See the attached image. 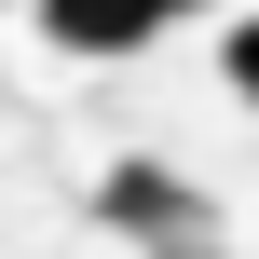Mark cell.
Instances as JSON below:
<instances>
[{"mask_svg": "<svg viewBox=\"0 0 259 259\" xmlns=\"http://www.w3.org/2000/svg\"><path fill=\"white\" fill-rule=\"evenodd\" d=\"M27 14H41V41H55V55H137V41L191 27L205 0H27Z\"/></svg>", "mask_w": 259, "mask_h": 259, "instance_id": "1", "label": "cell"}, {"mask_svg": "<svg viewBox=\"0 0 259 259\" xmlns=\"http://www.w3.org/2000/svg\"><path fill=\"white\" fill-rule=\"evenodd\" d=\"M219 82L259 109V14H232V27H219Z\"/></svg>", "mask_w": 259, "mask_h": 259, "instance_id": "2", "label": "cell"}]
</instances>
